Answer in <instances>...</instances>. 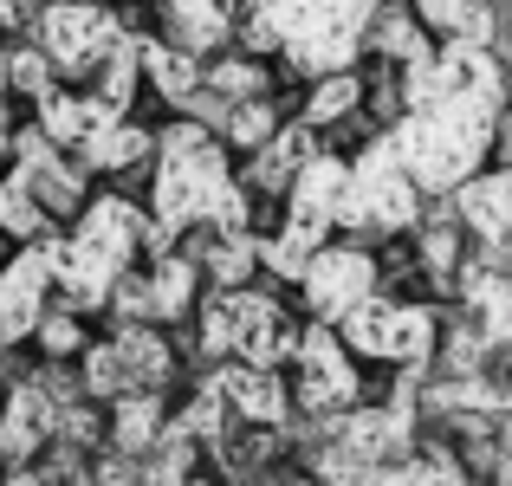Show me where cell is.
<instances>
[{
  "label": "cell",
  "mask_w": 512,
  "mask_h": 486,
  "mask_svg": "<svg viewBox=\"0 0 512 486\" xmlns=\"http://www.w3.org/2000/svg\"><path fill=\"white\" fill-rule=\"evenodd\" d=\"M227 201V162L214 150L208 130L182 124L163 137V175H156V208H163V227H182L195 214H214Z\"/></svg>",
  "instance_id": "cell-2"
},
{
  "label": "cell",
  "mask_w": 512,
  "mask_h": 486,
  "mask_svg": "<svg viewBox=\"0 0 512 486\" xmlns=\"http://www.w3.org/2000/svg\"><path fill=\"white\" fill-rule=\"evenodd\" d=\"M273 137V104H240L234 111V143L240 150H253V143Z\"/></svg>",
  "instance_id": "cell-10"
},
{
  "label": "cell",
  "mask_w": 512,
  "mask_h": 486,
  "mask_svg": "<svg viewBox=\"0 0 512 486\" xmlns=\"http://www.w3.org/2000/svg\"><path fill=\"white\" fill-rule=\"evenodd\" d=\"M305 396L312 402H344L350 396V370H344L331 337H312V344H305Z\"/></svg>",
  "instance_id": "cell-8"
},
{
  "label": "cell",
  "mask_w": 512,
  "mask_h": 486,
  "mask_svg": "<svg viewBox=\"0 0 512 486\" xmlns=\"http://www.w3.org/2000/svg\"><path fill=\"white\" fill-rule=\"evenodd\" d=\"M350 344L376 357H422L428 350V318L409 305H357L350 312Z\"/></svg>",
  "instance_id": "cell-4"
},
{
  "label": "cell",
  "mask_w": 512,
  "mask_h": 486,
  "mask_svg": "<svg viewBox=\"0 0 512 486\" xmlns=\"http://www.w3.org/2000/svg\"><path fill=\"white\" fill-rule=\"evenodd\" d=\"M39 52L59 72H85V65H98V52H117V20L85 0H52L39 13Z\"/></svg>",
  "instance_id": "cell-3"
},
{
  "label": "cell",
  "mask_w": 512,
  "mask_h": 486,
  "mask_svg": "<svg viewBox=\"0 0 512 486\" xmlns=\"http://www.w3.org/2000/svg\"><path fill=\"white\" fill-rule=\"evenodd\" d=\"M0 85H7V65H0Z\"/></svg>",
  "instance_id": "cell-12"
},
{
  "label": "cell",
  "mask_w": 512,
  "mask_h": 486,
  "mask_svg": "<svg viewBox=\"0 0 512 486\" xmlns=\"http://www.w3.org/2000/svg\"><path fill=\"white\" fill-rule=\"evenodd\" d=\"M234 13H240V0H169V33L188 52H214L234 33Z\"/></svg>",
  "instance_id": "cell-6"
},
{
  "label": "cell",
  "mask_w": 512,
  "mask_h": 486,
  "mask_svg": "<svg viewBox=\"0 0 512 486\" xmlns=\"http://www.w3.org/2000/svg\"><path fill=\"white\" fill-rule=\"evenodd\" d=\"M506 52H512V0H506Z\"/></svg>",
  "instance_id": "cell-11"
},
{
  "label": "cell",
  "mask_w": 512,
  "mask_h": 486,
  "mask_svg": "<svg viewBox=\"0 0 512 486\" xmlns=\"http://www.w3.org/2000/svg\"><path fill=\"white\" fill-rule=\"evenodd\" d=\"M383 0H247V46L286 52L299 72H344Z\"/></svg>",
  "instance_id": "cell-1"
},
{
  "label": "cell",
  "mask_w": 512,
  "mask_h": 486,
  "mask_svg": "<svg viewBox=\"0 0 512 486\" xmlns=\"http://www.w3.org/2000/svg\"><path fill=\"white\" fill-rule=\"evenodd\" d=\"M305 292L325 318H350L363 299H370V260L363 253H318V266L305 273Z\"/></svg>",
  "instance_id": "cell-5"
},
{
  "label": "cell",
  "mask_w": 512,
  "mask_h": 486,
  "mask_svg": "<svg viewBox=\"0 0 512 486\" xmlns=\"http://www.w3.org/2000/svg\"><path fill=\"white\" fill-rule=\"evenodd\" d=\"M415 20L435 26L448 39H467V46H487L493 39V7L487 0H415Z\"/></svg>",
  "instance_id": "cell-7"
},
{
  "label": "cell",
  "mask_w": 512,
  "mask_h": 486,
  "mask_svg": "<svg viewBox=\"0 0 512 486\" xmlns=\"http://www.w3.org/2000/svg\"><path fill=\"white\" fill-rule=\"evenodd\" d=\"M350 104H357V78H350V72H331V85L312 98V124H331V117H344Z\"/></svg>",
  "instance_id": "cell-9"
}]
</instances>
